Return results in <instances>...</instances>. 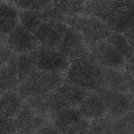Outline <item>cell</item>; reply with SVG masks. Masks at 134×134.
I'll use <instances>...</instances> for the list:
<instances>
[{
    "label": "cell",
    "instance_id": "cell-1",
    "mask_svg": "<svg viewBox=\"0 0 134 134\" xmlns=\"http://www.w3.org/2000/svg\"><path fill=\"white\" fill-rule=\"evenodd\" d=\"M111 28L114 33L122 34L134 26V0L112 1Z\"/></svg>",
    "mask_w": 134,
    "mask_h": 134
},
{
    "label": "cell",
    "instance_id": "cell-2",
    "mask_svg": "<svg viewBox=\"0 0 134 134\" xmlns=\"http://www.w3.org/2000/svg\"><path fill=\"white\" fill-rule=\"evenodd\" d=\"M7 44L12 54H21L35 49L41 42L27 28L20 23L8 35Z\"/></svg>",
    "mask_w": 134,
    "mask_h": 134
},
{
    "label": "cell",
    "instance_id": "cell-3",
    "mask_svg": "<svg viewBox=\"0 0 134 134\" xmlns=\"http://www.w3.org/2000/svg\"><path fill=\"white\" fill-rule=\"evenodd\" d=\"M70 79L74 83L86 87H97L100 83V68L97 65H71Z\"/></svg>",
    "mask_w": 134,
    "mask_h": 134
},
{
    "label": "cell",
    "instance_id": "cell-4",
    "mask_svg": "<svg viewBox=\"0 0 134 134\" xmlns=\"http://www.w3.org/2000/svg\"><path fill=\"white\" fill-rule=\"evenodd\" d=\"M0 33L9 35L20 23L19 11L13 0H0Z\"/></svg>",
    "mask_w": 134,
    "mask_h": 134
},
{
    "label": "cell",
    "instance_id": "cell-5",
    "mask_svg": "<svg viewBox=\"0 0 134 134\" xmlns=\"http://www.w3.org/2000/svg\"><path fill=\"white\" fill-rule=\"evenodd\" d=\"M37 62L38 64L53 65L54 70L64 72L68 70L70 65L68 62H62L54 50L48 49L41 46L37 48Z\"/></svg>",
    "mask_w": 134,
    "mask_h": 134
},
{
    "label": "cell",
    "instance_id": "cell-6",
    "mask_svg": "<svg viewBox=\"0 0 134 134\" xmlns=\"http://www.w3.org/2000/svg\"><path fill=\"white\" fill-rule=\"evenodd\" d=\"M19 13L20 23L33 34L43 23L48 21L43 10H23Z\"/></svg>",
    "mask_w": 134,
    "mask_h": 134
},
{
    "label": "cell",
    "instance_id": "cell-7",
    "mask_svg": "<svg viewBox=\"0 0 134 134\" xmlns=\"http://www.w3.org/2000/svg\"><path fill=\"white\" fill-rule=\"evenodd\" d=\"M112 129L114 134H134V112H127L115 119Z\"/></svg>",
    "mask_w": 134,
    "mask_h": 134
},
{
    "label": "cell",
    "instance_id": "cell-8",
    "mask_svg": "<svg viewBox=\"0 0 134 134\" xmlns=\"http://www.w3.org/2000/svg\"><path fill=\"white\" fill-rule=\"evenodd\" d=\"M108 41L125 58H129L134 54V50L122 34L114 33L109 38Z\"/></svg>",
    "mask_w": 134,
    "mask_h": 134
},
{
    "label": "cell",
    "instance_id": "cell-9",
    "mask_svg": "<svg viewBox=\"0 0 134 134\" xmlns=\"http://www.w3.org/2000/svg\"><path fill=\"white\" fill-rule=\"evenodd\" d=\"M51 1L13 0L19 11L23 10H44Z\"/></svg>",
    "mask_w": 134,
    "mask_h": 134
},
{
    "label": "cell",
    "instance_id": "cell-10",
    "mask_svg": "<svg viewBox=\"0 0 134 134\" xmlns=\"http://www.w3.org/2000/svg\"><path fill=\"white\" fill-rule=\"evenodd\" d=\"M54 21H49L43 23L33 34L41 43L46 39L48 35L54 26Z\"/></svg>",
    "mask_w": 134,
    "mask_h": 134
},
{
    "label": "cell",
    "instance_id": "cell-11",
    "mask_svg": "<svg viewBox=\"0 0 134 134\" xmlns=\"http://www.w3.org/2000/svg\"><path fill=\"white\" fill-rule=\"evenodd\" d=\"M1 59L2 62L9 60L12 55V50L7 43L0 47Z\"/></svg>",
    "mask_w": 134,
    "mask_h": 134
},
{
    "label": "cell",
    "instance_id": "cell-12",
    "mask_svg": "<svg viewBox=\"0 0 134 134\" xmlns=\"http://www.w3.org/2000/svg\"><path fill=\"white\" fill-rule=\"evenodd\" d=\"M122 34L126 38L129 44L134 51V36L130 31L125 32Z\"/></svg>",
    "mask_w": 134,
    "mask_h": 134
},
{
    "label": "cell",
    "instance_id": "cell-13",
    "mask_svg": "<svg viewBox=\"0 0 134 134\" xmlns=\"http://www.w3.org/2000/svg\"><path fill=\"white\" fill-rule=\"evenodd\" d=\"M130 31L132 34L134 36V26L131 29Z\"/></svg>",
    "mask_w": 134,
    "mask_h": 134
}]
</instances>
